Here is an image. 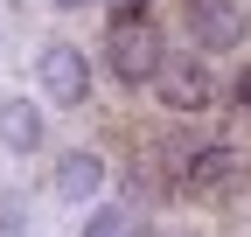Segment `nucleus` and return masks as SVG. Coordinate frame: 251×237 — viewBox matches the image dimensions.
I'll list each match as a JSON object with an SVG mask.
<instances>
[{"label": "nucleus", "mask_w": 251, "mask_h": 237, "mask_svg": "<svg viewBox=\"0 0 251 237\" xmlns=\"http://www.w3.org/2000/svg\"><path fill=\"white\" fill-rule=\"evenodd\" d=\"M56 14H84V7H98V0H49Z\"/></svg>", "instance_id": "nucleus-9"}, {"label": "nucleus", "mask_w": 251, "mask_h": 237, "mask_svg": "<svg viewBox=\"0 0 251 237\" xmlns=\"http://www.w3.org/2000/svg\"><path fill=\"white\" fill-rule=\"evenodd\" d=\"M0 237H28V230H21V216H14V210H7V216H0Z\"/></svg>", "instance_id": "nucleus-10"}, {"label": "nucleus", "mask_w": 251, "mask_h": 237, "mask_svg": "<svg viewBox=\"0 0 251 237\" xmlns=\"http://www.w3.org/2000/svg\"><path fill=\"white\" fill-rule=\"evenodd\" d=\"M105 182H112V167H105V154H91V146H70V154H56V167H49L56 202H98Z\"/></svg>", "instance_id": "nucleus-6"}, {"label": "nucleus", "mask_w": 251, "mask_h": 237, "mask_svg": "<svg viewBox=\"0 0 251 237\" xmlns=\"http://www.w3.org/2000/svg\"><path fill=\"white\" fill-rule=\"evenodd\" d=\"M84 237H140V210L133 202H98L84 216Z\"/></svg>", "instance_id": "nucleus-8"}, {"label": "nucleus", "mask_w": 251, "mask_h": 237, "mask_svg": "<svg viewBox=\"0 0 251 237\" xmlns=\"http://www.w3.org/2000/svg\"><path fill=\"white\" fill-rule=\"evenodd\" d=\"M35 91L42 105H63V112H77L91 98V56L77 42H42L35 49Z\"/></svg>", "instance_id": "nucleus-3"}, {"label": "nucleus", "mask_w": 251, "mask_h": 237, "mask_svg": "<svg viewBox=\"0 0 251 237\" xmlns=\"http://www.w3.org/2000/svg\"><path fill=\"white\" fill-rule=\"evenodd\" d=\"M237 154L230 146H202V154H188V195H224L230 182H237Z\"/></svg>", "instance_id": "nucleus-7"}, {"label": "nucleus", "mask_w": 251, "mask_h": 237, "mask_svg": "<svg viewBox=\"0 0 251 237\" xmlns=\"http://www.w3.org/2000/svg\"><path fill=\"white\" fill-rule=\"evenodd\" d=\"M181 28L196 56H230L251 35V7L244 0H181Z\"/></svg>", "instance_id": "nucleus-2"}, {"label": "nucleus", "mask_w": 251, "mask_h": 237, "mask_svg": "<svg viewBox=\"0 0 251 237\" xmlns=\"http://www.w3.org/2000/svg\"><path fill=\"white\" fill-rule=\"evenodd\" d=\"M0 146H7L14 161H28V154H42V146H49L42 98H28V91H7V98H0Z\"/></svg>", "instance_id": "nucleus-5"}, {"label": "nucleus", "mask_w": 251, "mask_h": 237, "mask_svg": "<svg viewBox=\"0 0 251 237\" xmlns=\"http://www.w3.org/2000/svg\"><path fill=\"white\" fill-rule=\"evenodd\" d=\"M112 7H119V14H147V0H112Z\"/></svg>", "instance_id": "nucleus-11"}, {"label": "nucleus", "mask_w": 251, "mask_h": 237, "mask_svg": "<svg viewBox=\"0 0 251 237\" xmlns=\"http://www.w3.org/2000/svg\"><path fill=\"white\" fill-rule=\"evenodd\" d=\"M153 98H161L168 112H202V105L216 98V77H209V63H196V56H175V49H168V63L153 70Z\"/></svg>", "instance_id": "nucleus-4"}, {"label": "nucleus", "mask_w": 251, "mask_h": 237, "mask_svg": "<svg viewBox=\"0 0 251 237\" xmlns=\"http://www.w3.org/2000/svg\"><path fill=\"white\" fill-rule=\"evenodd\" d=\"M168 63V35L153 14H112L105 28V70L119 84H153V70Z\"/></svg>", "instance_id": "nucleus-1"}, {"label": "nucleus", "mask_w": 251, "mask_h": 237, "mask_svg": "<svg viewBox=\"0 0 251 237\" xmlns=\"http://www.w3.org/2000/svg\"><path fill=\"white\" fill-rule=\"evenodd\" d=\"M237 105H251V70H244V77H237Z\"/></svg>", "instance_id": "nucleus-12"}]
</instances>
